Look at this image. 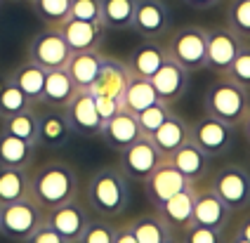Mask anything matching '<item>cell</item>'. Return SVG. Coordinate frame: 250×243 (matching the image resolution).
<instances>
[{
	"label": "cell",
	"instance_id": "1",
	"mask_svg": "<svg viewBox=\"0 0 250 243\" xmlns=\"http://www.w3.org/2000/svg\"><path fill=\"white\" fill-rule=\"evenodd\" d=\"M78 196V175L66 161H50L31 172V199L42 210L57 208Z\"/></svg>",
	"mask_w": 250,
	"mask_h": 243
},
{
	"label": "cell",
	"instance_id": "2",
	"mask_svg": "<svg viewBox=\"0 0 250 243\" xmlns=\"http://www.w3.org/2000/svg\"><path fill=\"white\" fill-rule=\"evenodd\" d=\"M85 196H87L90 210H95L99 217L113 220L127 208V201H130L127 177L121 168L104 165L90 177Z\"/></svg>",
	"mask_w": 250,
	"mask_h": 243
},
{
	"label": "cell",
	"instance_id": "3",
	"mask_svg": "<svg viewBox=\"0 0 250 243\" xmlns=\"http://www.w3.org/2000/svg\"><path fill=\"white\" fill-rule=\"evenodd\" d=\"M248 90H243L224 73L215 83H210L208 90H206V114L215 116L224 123H231L236 128L241 125L243 116L248 114Z\"/></svg>",
	"mask_w": 250,
	"mask_h": 243
},
{
	"label": "cell",
	"instance_id": "4",
	"mask_svg": "<svg viewBox=\"0 0 250 243\" xmlns=\"http://www.w3.org/2000/svg\"><path fill=\"white\" fill-rule=\"evenodd\" d=\"M42 222H45V210L31 196L0 205V234L12 241L24 243Z\"/></svg>",
	"mask_w": 250,
	"mask_h": 243
},
{
	"label": "cell",
	"instance_id": "5",
	"mask_svg": "<svg viewBox=\"0 0 250 243\" xmlns=\"http://www.w3.org/2000/svg\"><path fill=\"white\" fill-rule=\"evenodd\" d=\"M166 50L167 57L175 59L189 73L206 69V29L184 26V29L175 31Z\"/></svg>",
	"mask_w": 250,
	"mask_h": 243
},
{
	"label": "cell",
	"instance_id": "6",
	"mask_svg": "<svg viewBox=\"0 0 250 243\" xmlns=\"http://www.w3.org/2000/svg\"><path fill=\"white\" fill-rule=\"evenodd\" d=\"M191 140L210 158L224 156V154L231 151V146L236 142V125L224 123L220 118L206 114L203 118H198L194 125H191Z\"/></svg>",
	"mask_w": 250,
	"mask_h": 243
},
{
	"label": "cell",
	"instance_id": "7",
	"mask_svg": "<svg viewBox=\"0 0 250 243\" xmlns=\"http://www.w3.org/2000/svg\"><path fill=\"white\" fill-rule=\"evenodd\" d=\"M210 189L227 203L231 213L250 208V172L241 165H224L212 177Z\"/></svg>",
	"mask_w": 250,
	"mask_h": 243
},
{
	"label": "cell",
	"instance_id": "8",
	"mask_svg": "<svg viewBox=\"0 0 250 243\" xmlns=\"http://www.w3.org/2000/svg\"><path fill=\"white\" fill-rule=\"evenodd\" d=\"M69 57H71V47L66 45L64 36H62L59 29H55V26H47V29L41 31V33L28 43V61L38 64L45 71L64 69Z\"/></svg>",
	"mask_w": 250,
	"mask_h": 243
},
{
	"label": "cell",
	"instance_id": "9",
	"mask_svg": "<svg viewBox=\"0 0 250 243\" xmlns=\"http://www.w3.org/2000/svg\"><path fill=\"white\" fill-rule=\"evenodd\" d=\"M64 116L71 128V135L78 137H99L102 135V118L95 106V97L90 90H76V95L64 106Z\"/></svg>",
	"mask_w": 250,
	"mask_h": 243
},
{
	"label": "cell",
	"instance_id": "10",
	"mask_svg": "<svg viewBox=\"0 0 250 243\" xmlns=\"http://www.w3.org/2000/svg\"><path fill=\"white\" fill-rule=\"evenodd\" d=\"M241 45H243V38L236 36L229 26L206 29V69L220 73V76L227 73Z\"/></svg>",
	"mask_w": 250,
	"mask_h": 243
},
{
	"label": "cell",
	"instance_id": "11",
	"mask_svg": "<svg viewBox=\"0 0 250 243\" xmlns=\"http://www.w3.org/2000/svg\"><path fill=\"white\" fill-rule=\"evenodd\" d=\"M90 220L92 217L87 213V205L81 203L78 196L62 203V205H57V208L45 210V224H50L59 236H64L69 243H78V239H81V234L85 231Z\"/></svg>",
	"mask_w": 250,
	"mask_h": 243
},
{
	"label": "cell",
	"instance_id": "12",
	"mask_svg": "<svg viewBox=\"0 0 250 243\" xmlns=\"http://www.w3.org/2000/svg\"><path fill=\"white\" fill-rule=\"evenodd\" d=\"M166 158L163 154L153 146V142L149 137H139L132 146H127L125 151H121V170L125 177H132V180H146Z\"/></svg>",
	"mask_w": 250,
	"mask_h": 243
},
{
	"label": "cell",
	"instance_id": "13",
	"mask_svg": "<svg viewBox=\"0 0 250 243\" xmlns=\"http://www.w3.org/2000/svg\"><path fill=\"white\" fill-rule=\"evenodd\" d=\"M142 38H158L170 29V7L166 0H135L132 26Z\"/></svg>",
	"mask_w": 250,
	"mask_h": 243
},
{
	"label": "cell",
	"instance_id": "14",
	"mask_svg": "<svg viewBox=\"0 0 250 243\" xmlns=\"http://www.w3.org/2000/svg\"><path fill=\"white\" fill-rule=\"evenodd\" d=\"M231 217V210L212 189H194V215H191V224L196 227H208L224 231L227 222Z\"/></svg>",
	"mask_w": 250,
	"mask_h": 243
},
{
	"label": "cell",
	"instance_id": "15",
	"mask_svg": "<svg viewBox=\"0 0 250 243\" xmlns=\"http://www.w3.org/2000/svg\"><path fill=\"white\" fill-rule=\"evenodd\" d=\"M191 182L187 177H182L180 172L170 165V161H163L156 170L144 180V189H146V196L153 203V208H158L161 203H166L170 196L180 194L184 189H189Z\"/></svg>",
	"mask_w": 250,
	"mask_h": 243
},
{
	"label": "cell",
	"instance_id": "16",
	"mask_svg": "<svg viewBox=\"0 0 250 243\" xmlns=\"http://www.w3.org/2000/svg\"><path fill=\"white\" fill-rule=\"evenodd\" d=\"M149 81H151L158 100L166 101V104H175L177 100H182V95L189 87V71L180 66L175 59L166 57V61L158 66V71Z\"/></svg>",
	"mask_w": 250,
	"mask_h": 243
},
{
	"label": "cell",
	"instance_id": "17",
	"mask_svg": "<svg viewBox=\"0 0 250 243\" xmlns=\"http://www.w3.org/2000/svg\"><path fill=\"white\" fill-rule=\"evenodd\" d=\"M99 137L109 144L113 151L121 154V151H125L127 146H132V144L137 142L139 137H144V135H142V130H139L137 116L130 114V111H125V109H121L113 118H109V121L104 123Z\"/></svg>",
	"mask_w": 250,
	"mask_h": 243
},
{
	"label": "cell",
	"instance_id": "18",
	"mask_svg": "<svg viewBox=\"0 0 250 243\" xmlns=\"http://www.w3.org/2000/svg\"><path fill=\"white\" fill-rule=\"evenodd\" d=\"M130 81V69L127 64L118 61L113 57H104L102 59V69H99L95 83L90 85V92L95 97H113V100H121L125 92V85Z\"/></svg>",
	"mask_w": 250,
	"mask_h": 243
},
{
	"label": "cell",
	"instance_id": "19",
	"mask_svg": "<svg viewBox=\"0 0 250 243\" xmlns=\"http://www.w3.org/2000/svg\"><path fill=\"white\" fill-rule=\"evenodd\" d=\"M59 33L64 36L71 52H85V50H99L102 38H104V26L92 24V21H81V19H64L59 26Z\"/></svg>",
	"mask_w": 250,
	"mask_h": 243
},
{
	"label": "cell",
	"instance_id": "20",
	"mask_svg": "<svg viewBox=\"0 0 250 243\" xmlns=\"http://www.w3.org/2000/svg\"><path fill=\"white\" fill-rule=\"evenodd\" d=\"M167 161H170V165L180 172L182 177H187L191 184H198L206 177V172H208L210 156L201 151V146L194 144V140H189V142L182 144L180 149H175L167 156Z\"/></svg>",
	"mask_w": 250,
	"mask_h": 243
},
{
	"label": "cell",
	"instance_id": "21",
	"mask_svg": "<svg viewBox=\"0 0 250 243\" xmlns=\"http://www.w3.org/2000/svg\"><path fill=\"white\" fill-rule=\"evenodd\" d=\"M194 189L196 184H191L189 189H184L180 194L170 196L166 203H161L156 208V213L163 217L167 227L172 231H184L187 227H191V215H194Z\"/></svg>",
	"mask_w": 250,
	"mask_h": 243
},
{
	"label": "cell",
	"instance_id": "22",
	"mask_svg": "<svg viewBox=\"0 0 250 243\" xmlns=\"http://www.w3.org/2000/svg\"><path fill=\"white\" fill-rule=\"evenodd\" d=\"M149 140H151L153 146L163 154V158H167L175 149H180L184 142L191 140V123L184 121V118L177 114H170L166 121L161 123V128L156 130Z\"/></svg>",
	"mask_w": 250,
	"mask_h": 243
},
{
	"label": "cell",
	"instance_id": "23",
	"mask_svg": "<svg viewBox=\"0 0 250 243\" xmlns=\"http://www.w3.org/2000/svg\"><path fill=\"white\" fill-rule=\"evenodd\" d=\"M36 114H38V144L59 146L69 140L71 128L66 123L64 109L42 104V109H36Z\"/></svg>",
	"mask_w": 250,
	"mask_h": 243
},
{
	"label": "cell",
	"instance_id": "24",
	"mask_svg": "<svg viewBox=\"0 0 250 243\" xmlns=\"http://www.w3.org/2000/svg\"><path fill=\"white\" fill-rule=\"evenodd\" d=\"M102 59H104V55H99V50L71 52L64 69H66V73L71 76L73 85L78 90H90V85L95 83L99 69H102Z\"/></svg>",
	"mask_w": 250,
	"mask_h": 243
},
{
	"label": "cell",
	"instance_id": "25",
	"mask_svg": "<svg viewBox=\"0 0 250 243\" xmlns=\"http://www.w3.org/2000/svg\"><path fill=\"white\" fill-rule=\"evenodd\" d=\"M167 50L161 47L158 43H153L149 38H144V43H139L132 52H130V59H127V69L132 76H139V78H151L153 73L158 71V66L166 61Z\"/></svg>",
	"mask_w": 250,
	"mask_h": 243
},
{
	"label": "cell",
	"instance_id": "26",
	"mask_svg": "<svg viewBox=\"0 0 250 243\" xmlns=\"http://www.w3.org/2000/svg\"><path fill=\"white\" fill-rule=\"evenodd\" d=\"M76 90L78 87L73 85V81L66 73V69L45 71V85H42L41 104H50V106H57V109H64L71 97L76 95Z\"/></svg>",
	"mask_w": 250,
	"mask_h": 243
},
{
	"label": "cell",
	"instance_id": "27",
	"mask_svg": "<svg viewBox=\"0 0 250 243\" xmlns=\"http://www.w3.org/2000/svg\"><path fill=\"white\" fill-rule=\"evenodd\" d=\"M7 81L17 85L24 95L28 97V101L36 106V104H41L42 100V85H45V69H41L38 64H33V61H24V64H19L17 69H14L10 76H7Z\"/></svg>",
	"mask_w": 250,
	"mask_h": 243
},
{
	"label": "cell",
	"instance_id": "28",
	"mask_svg": "<svg viewBox=\"0 0 250 243\" xmlns=\"http://www.w3.org/2000/svg\"><path fill=\"white\" fill-rule=\"evenodd\" d=\"M156 101H161V100H158V95H156V90H153L151 81L130 73V81H127L123 97H121V104H123L125 111L137 116V114H142L144 109H149L151 104H156Z\"/></svg>",
	"mask_w": 250,
	"mask_h": 243
},
{
	"label": "cell",
	"instance_id": "29",
	"mask_svg": "<svg viewBox=\"0 0 250 243\" xmlns=\"http://www.w3.org/2000/svg\"><path fill=\"white\" fill-rule=\"evenodd\" d=\"M31 196V172L28 168L0 165V205Z\"/></svg>",
	"mask_w": 250,
	"mask_h": 243
},
{
	"label": "cell",
	"instance_id": "30",
	"mask_svg": "<svg viewBox=\"0 0 250 243\" xmlns=\"http://www.w3.org/2000/svg\"><path fill=\"white\" fill-rule=\"evenodd\" d=\"M36 156V146L0 130V165L5 168H28Z\"/></svg>",
	"mask_w": 250,
	"mask_h": 243
},
{
	"label": "cell",
	"instance_id": "31",
	"mask_svg": "<svg viewBox=\"0 0 250 243\" xmlns=\"http://www.w3.org/2000/svg\"><path fill=\"white\" fill-rule=\"evenodd\" d=\"M137 243H163L172 234V229L163 222V217L158 213H146V215H137L135 220L127 222Z\"/></svg>",
	"mask_w": 250,
	"mask_h": 243
},
{
	"label": "cell",
	"instance_id": "32",
	"mask_svg": "<svg viewBox=\"0 0 250 243\" xmlns=\"http://www.w3.org/2000/svg\"><path fill=\"white\" fill-rule=\"evenodd\" d=\"M135 0H102V26L123 31L132 26Z\"/></svg>",
	"mask_w": 250,
	"mask_h": 243
},
{
	"label": "cell",
	"instance_id": "33",
	"mask_svg": "<svg viewBox=\"0 0 250 243\" xmlns=\"http://www.w3.org/2000/svg\"><path fill=\"white\" fill-rule=\"evenodd\" d=\"M2 130L19 137V140H24V142L33 144V146H38V114H36L33 106L21 111V114L2 118Z\"/></svg>",
	"mask_w": 250,
	"mask_h": 243
},
{
	"label": "cell",
	"instance_id": "34",
	"mask_svg": "<svg viewBox=\"0 0 250 243\" xmlns=\"http://www.w3.org/2000/svg\"><path fill=\"white\" fill-rule=\"evenodd\" d=\"M33 104L28 101V97L19 87L12 85L7 78L0 81V121L2 118H10L14 114H21V111H26Z\"/></svg>",
	"mask_w": 250,
	"mask_h": 243
},
{
	"label": "cell",
	"instance_id": "35",
	"mask_svg": "<svg viewBox=\"0 0 250 243\" xmlns=\"http://www.w3.org/2000/svg\"><path fill=\"white\" fill-rule=\"evenodd\" d=\"M33 10L42 24L47 26H59L64 19H69V7L71 0H31Z\"/></svg>",
	"mask_w": 250,
	"mask_h": 243
},
{
	"label": "cell",
	"instance_id": "36",
	"mask_svg": "<svg viewBox=\"0 0 250 243\" xmlns=\"http://www.w3.org/2000/svg\"><path fill=\"white\" fill-rule=\"evenodd\" d=\"M227 26L241 38H250V0H231L229 2Z\"/></svg>",
	"mask_w": 250,
	"mask_h": 243
},
{
	"label": "cell",
	"instance_id": "37",
	"mask_svg": "<svg viewBox=\"0 0 250 243\" xmlns=\"http://www.w3.org/2000/svg\"><path fill=\"white\" fill-rule=\"evenodd\" d=\"M170 114H172V109H170V104H166V101H156L149 109H144L142 114H137V123H139L142 135L144 137H151Z\"/></svg>",
	"mask_w": 250,
	"mask_h": 243
},
{
	"label": "cell",
	"instance_id": "38",
	"mask_svg": "<svg viewBox=\"0 0 250 243\" xmlns=\"http://www.w3.org/2000/svg\"><path fill=\"white\" fill-rule=\"evenodd\" d=\"M224 76H229L234 83H238L243 90L250 92V45H241L238 55L229 64V69H227Z\"/></svg>",
	"mask_w": 250,
	"mask_h": 243
},
{
	"label": "cell",
	"instance_id": "39",
	"mask_svg": "<svg viewBox=\"0 0 250 243\" xmlns=\"http://www.w3.org/2000/svg\"><path fill=\"white\" fill-rule=\"evenodd\" d=\"M113 234H116V227L106 217H97L87 222L78 243H113Z\"/></svg>",
	"mask_w": 250,
	"mask_h": 243
},
{
	"label": "cell",
	"instance_id": "40",
	"mask_svg": "<svg viewBox=\"0 0 250 243\" xmlns=\"http://www.w3.org/2000/svg\"><path fill=\"white\" fill-rule=\"evenodd\" d=\"M69 17L81 19V21L102 24V0H71Z\"/></svg>",
	"mask_w": 250,
	"mask_h": 243
},
{
	"label": "cell",
	"instance_id": "41",
	"mask_svg": "<svg viewBox=\"0 0 250 243\" xmlns=\"http://www.w3.org/2000/svg\"><path fill=\"white\" fill-rule=\"evenodd\" d=\"M224 231L220 229H208V227H187L182 231V243H224Z\"/></svg>",
	"mask_w": 250,
	"mask_h": 243
},
{
	"label": "cell",
	"instance_id": "42",
	"mask_svg": "<svg viewBox=\"0 0 250 243\" xmlns=\"http://www.w3.org/2000/svg\"><path fill=\"white\" fill-rule=\"evenodd\" d=\"M92 97H95V95H92ZM95 106H97V114H99V118H102V123H106L109 118H113V116L123 109L121 100H113V97H95Z\"/></svg>",
	"mask_w": 250,
	"mask_h": 243
},
{
	"label": "cell",
	"instance_id": "43",
	"mask_svg": "<svg viewBox=\"0 0 250 243\" xmlns=\"http://www.w3.org/2000/svg\"><path fill=\"white\" fill-rule=\"evenodd\" d=\"M24 243H69V241H66L64 236H59L50 224H45V222H42L41 227L36 229V231H33Z\"/></svg>",
	"mask_w": 250,
	"mask_h": 243
},
{
	"label": "cell",
	"instance_id": "44",
	"mask_svg": "<svg viewBox=\"0 0 250 243\" xmlns=\"http://www.w3.org/2000/svg\"><path fill=\"white\" fill-rule=\"evenodd\" d=\"M113 243H137V239H135V234H132V229H130L127 222H123V224H118V227H116Z\"/></svg>",
	"mask_w": 250,
	"mask_h": 243
},
{
	"label": "cell",
	"instance_id": "45",
	"mask_svg": "<svg viewBox=\"0 0 250 243\" xmlns=\"http://www.w3.org/2000/svg\"><path fill=\"white\" fill-rule=\"evenodd\" d=\"M182 2H187V5L194 7V10H210V7H215L220 0H182Z\"/></svg>",
	"mask_w": 250,
	"mask_h": 243
},
{
	"label": "cell",
	"instance_id": "46",
	"mask_svg": "<svg viewBox=\"0 0 250 243\" xmlns=\"http://www.w3.org/2000/svg\"><path fill=\"white\" fill-rule=\"evenodd\" d=\"M236 234H241L246 241H250V215H246L241 222H238V229H236Z\"/></svg>",
	"mask_w": 250,
	"mask_h": 243
},
{
	"label": "cell",
	"instance_id": "47",
	"mask_svg": "<svg viewBox=\"0 0 250 243\" xmlns=\"http://www.w3.org/2000/svg\"><path fill=\"white\" fill-rule=\"evenodd\" d=\"M238 128L243 130V135H246V140L250 142V106H248V114L243 116V121H241V125Z\"/></svg>",
	"mask_w": 250,
	"mask_h": 243
},
{
	"label": "cell",
	"instance_id": "48",
	"mask_svg": "<svg viewBox=\"0 0 250 243\" xmlns=\"http://www.w3.org/2000/svg\"><path fill=\"white\" fill-rule=\"evenodd\" d=\"M163 243H182V234H180V231H172V234H170Z\"/></svg>",
	"mask_w": 250,
	"mask_h": 243
},
{
	"label": "cell",
	"instance_id": "49",
	"mask_svg": "<svg viewBox=\"0 0 250 243\" xmlns=\"http://www.w3.org/2000/svg\"><path fill=\"white\" fill-rule=\"evenodd\" d=\"M224 243H250V241H246V239H243L241 234H234L231 239H227V241H224Z\"/></svg>",
	"mask_w": 250,
	"mask_h": 243
}]
</instances>
